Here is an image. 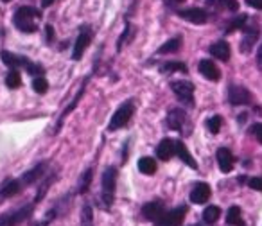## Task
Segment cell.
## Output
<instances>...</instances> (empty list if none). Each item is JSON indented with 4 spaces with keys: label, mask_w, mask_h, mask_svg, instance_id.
<instances>
[{
    "label": "cell",
    "mask_w": 262,
    "mask_h": 226,
    "mask_svg": "<svg viewBox=\"0 0 262 226\" xmlns=\"http://www.w3.org/2000/svg\"><path fill=\"white\" fill-rule=\"evenodd\" d=\"M257 63H258V69L262 70V43H260V49L257 52Z\"/></svg>",
    "instance_id": "40"
},
{
    "label": "cell",
    "mask_w": 262,
    "mask_h": 226,
    "mask_svg": "<svg viewBox=\"0 0 262 226\" xmlns=\"http://www.w3.org/2000/svg\"><path fill=\"white\" fill-rule=\"evenodd\" d=\"M133 113H135V102L131 101V99L122 102V104L119 106V109L113 113L112 121H110V124H108V131H117V129L124 128V126L131 121Z\"/></svg>",
    "instance_id": "3"
},
{
    "label": "cell",
    "mask_w": 262,
    "mask_h": 226,
    "mask_svg": "<svg viewBox=\"0 0 262 226\" xmlns=\"http://www.w3.org/2000/svg\"><path fill=\"white\" fill-rule=\"evenodd\" d=\"M88 81H90V76H88V77H84L83 84H81V88H79V92H77V94H76V97L72 99V102H70V104L65 108V111L61 113V117H59L58 124H56V131H54V133H58V131H59V128H61V124H63V121H65V117H67V115H69L70 111H74V109H76V106L79 104L81 97H83V95H84V90H86V84H88Z\"/></svg>",
    "instance_id": "12"
},
{
    "label": "cell",
    "mask_w": 262,
    "mask_h": 226,
    "mask_svg": "<svg viewBox=\"0 0 262 226\" xmlns=\"http://www.w3.org/2000/svg\"><path fill=\"white\" fill-rule=\"evenodd\" d=\"M174 154H178L180 160L185 162V164L189 165V167L198 169L196 160H194V158H192V154L189 153V149H187V146L182 142V140H178V142H174Z\"/></svg>",
    "instance_id": "21"
},
{
    "label": "cell",
    "mask_w": 262,
    "mask_h": 226,
    "mask_svg": "<svg viewBox=\"0 0 262 226\" xmlns=\"http://www.w3.org/2000/svg\"><path fill=\"white\" fill-rule=\"evenodd\" d=\"M246 20H248V16L246 15H239L237 18H233L232 22H230V26L226 27V33H233L235 29H241V27L246 24Z\"/></svg>",
    "instance_id": "34"
},
{
    "label": "cell",
    "mask_w": 262,
    "mask_h": 226,
    "mask_svg": "<svg viewBox=\"0 0 262 226\" xmlns=\"http://www.w3.org/2000/svg\"><path fill=\"white\" fill-rule=\"evenodd\" d=\"M92 38H94V31H92V27L88 26H81L79 29V34H77V40L76 43H74V51H72V59H81L84 54V51L88 49V45H90Z\"/></svg>",
    "instance_id": "6"
},
{
    "label": "cell",
    "mask_w": 262,
    "mask_h": 226,
    "mask_svg": "<svg viewBox=\"0 0 262 226\" xmlns=\"http://www.w3.org/2000/svg\"><path fill=\"white\" fill-rule=\"evenodd\" d=\"M251 135L262 144V124H253L251 126Z\"/></svg>",
    "instance_id": "37"
},
{
    "label": "cell",
    "mask_w": 262,
    "mask_h": 226,
    "mask_svg": "<svg viewBox=\"0 0 262 226\" xmlns=\"http://www.w3.org/2000/svg\"><path fill=\"white\" fill-rule=\"evenodd\" d=\"M182 36H176V38H171L169 41H165L160 49L157 51V54H171V52H176L180 47H182Z\"/></svg>",
    "instance_id": "24"
},
{
    "label": "cell",
    "mask_w": 262,
    "mask_h": 226,
    "mask_svg": "<svg viewBox=\"0 0 262 226\" xmlns=\"http://www.w3.org/2000/svg\"><path fill=\"white\" fill-rule=\"evenodd\" d=\"M207 6L219 9V11H230V13H235L239 9V2L237 0H207Z\"/></svg>",
    "instance_id": "22"
},
{
    "label": "cell",
    "mask_w": 262,
    "mask_h": 226,
    "mask_svg": "<svg viewBox=\"0 0 262 226\" xmlns=\"http://www.w3.org/2000/svg\"><path fill=\"white\" fill-rule=\"evenodd\" d=\"M92 176H94V169H86V171L83 172V176H81V179H79V185H77V194H84L90 189Z\"/></svg>",
    "instance_id": "28"
},
{
    "label": "cell",
    "mask_w": 262,
    "mask_h": 226,
    "mask_svg": "<svg viewBox=\"0 0 262 226\" xmlns=\"http://www.w3.org/2000/svg\"><path fill=\"white\" fill-rule=\"evenodd\" d=\"M131 26H129V22H126V29H124V33H122V36L119 38V41H117V51H120L122 49V45L126 43L127 40L131 38Z\"/></svg>",
    "instance_id": "35"
},
{
    "label": "cell",
    "mask_w": 262,
    "mask_h": 226,
    "mask_svg": "<svg viewBox=\"0 0 262 226\" xmlns=\"http://www.w3.org/2000/svg\"><path fill=\"white\" fill-rule=\"evenodd\" d=\"M226 222L232 226H244L243 217H241V208L239 207H230L228 214H226Z\"/></svg>",
    "instance_id": "26"
},
{
    "label": "cell",
    "mask_w": 262,
    "mask_h": 226,
    "mask_svg": "<svg viewBox=\"0 0 262 226\" xmlns=\"http://www.w3.org/2000/svg\"><path fill=\"white\" fill-rule=\"evenodd\" d=\"M208 51H210V54L214 56L215 59H221V61H228L230 54H232V52H230V45L226 43L225 40H219V41H215V43H212Z\"/></svg>",
    "instance_id": "18"
},
{
    "label": "cell",
    "mask_w": 262,
    "mask_h": 226,
    "mask_svg": "<svg viewBox=\"0 0 262 226\" xmlns=\"http://www.w3.org/2000/svg\"><path fill=\"white\" fill-rule=\"evenodd\" d=\"M248 187L253 190H258V192H262V178H250L248 179Z\"/></svg>",
    "instance_id": "36"
},
{
    "label": "cell",
    "mask_w": 262,
    "mask_h": 226,
    "mask_svg": "<svg viewBox=\"0 0 262 226\" xmlns=\"http://www.w3.org/2000/svg\"><path fill=\"white\" fill-rule=\"evenodd\" d=\"M228 101H230V104H233V106L250 104V102H251V94L244 86L232 84V86L228 88Z\"/></svg>",
    "instance_id": "8"
},
{
    "label": "cell",
    "mask_w": 262,
    "mask_h": 226,
    "mask_svg": "<svg viewBox=\"0 0 262 226\" xmlns=\"http://www.w3.org/2000/svg\"><path fill=\"white\" fill-rule=\"evenodd\" d=\"M2 2H11V0H2Z\"/></svg>",
    "instance_id": "43"
},
{
    "label": "cell",
    "mask_w": 262,
    "mask_h": 226,
    "mask_svg": "<svg viewBox=\"0 0 262 226\" xmlns=\"http://www.w3.org/2000/svg\"><path fill=\"white\" fill-rule=\"evenodd\" d=\"M157 156L160 158V160L167 162L171 160L172 156H174V142H172L171 139H164L160 144H158L157 147Z\"/></svg>",
    "instance_id": "20"
},
{
    "label": "cell",
    "mask_w": 262,
    "mask_h": 226,
    "mask_svg": "<svg viewBox=\"0 0 262 226\" xmlns=\"http://www.w3.org/2000/svg\"><path fill=\"white\" fill-rule=\"evenodd\" d=\"M45 171H47V162H41V164H38L36 167H33L31 171H27L26 174L22 176V183L24 187L26 185H33L34 182H38V179L43 178Z\"/></svg>",
    "instance_id": "14"
},
{
    "label": "cell",
    "mask_w": 262,
    "mask_h": 226,
    "mask_svg": "<svg viewBox=\"0 0 262 226\" xmlns=\"http://www.w3.org/2000/svg\"><path fill=\"white\" fill-rule=\"evenodd\" d=\"M41 18V13L34 8H29V6H24L13 16V22H15V27L20 29L22 33H36L38 31V20Z\"/></svg>",
    "instance_id": "1"
},
{
    "label": "cell",
    "mask_w": 262,
    "mask_h": 226,
    "mask_svg": "<svg viewBox=\"0 0 262 226\" xmlns=\"http://www.w3.org/2000/svg\"><path fill=\"white\" fill-rule=\"evenodd\" d=\"M192 226H203V224H192Z\"/></svg>",
    "instance_id": "44"
},
{
    "label": "cell",
    "mask_w": 262,
    "mask_h": 226,
    "mask_svg": "<svg viewBox=\"0 0 262 226\" xmlns=\"http://www.w3.org/2000/svg\"><path fill=\"white\" fill-rule=\"evenodd\" d=\"M200 74L203 77H207L208 81H219V77H221V74H219V69L215 66L214 61H210V59H203V61H200Z\"/></svg>",
    "instance_id": "16"
},
{
    "label": "cell",
    "mask_w": 262,
    "mask_h": 226,
    "mask_svg": "<svg viewBox=\"0 0 262 226\" xmlns=\"http://www.w3.org/2000/svg\"><path fill=\"white\" fill-rule=\"evenodd\" d=\"M187 214V207L172 208L169 212H164L160 217L155 221V226H182L183 219Z\"/></svg>",
    "instance_id": "7"
},
{
    "label": "cell",
    "mask_w": 262,
    "mask_h": 226,
    "mask_svg": "<svg viewBox=\"0 0 262 226\" xmlns=\"http://www.w3.org/2000/svg\"><path fill=\"white\" fill-rule=\"evenodd\" d=\"M139 171L142 174H155L157 172V162L149 156H144L139 160Z\"/></svg>",
    "instance_id": "25"
},
{
    "label": "cell",
    "mask_w": 262,
    "mask_h": 226,
    "mask_svg": "<svg viewBox=\"0 0 262 226\" xmlns=\"http://www.w3.org/2000/svg\"><path fill=\"white\" fill-rule=\"evenodd\" d=\"M115 187H117V169L106 167L102 172V205L104 208H110L115 199Z\"/></svg>",
    "instance_id": "2"
},
{
    "label": "cell",
    "mask_w": 262,
    "mask_h": 226,
    "mask_svg": "<svg viewBox=\"0 0 262 226\" xmlns=\"http://www.w3.org/2000/svg\"><path fill=\"white\" fill-rule=\"evenodd\" d=\"M167 2H169V4H182L183 0H167Z\"/></svg>",
    "instance_id": "42"
},
{
    "label": "cell",
    "mask_w": 262,
    "mask_h": 226,
    "mask_svg": "<svg viewBox=\"0 0 262 226\" xmlns=\"http://www.w3.org/2000/svg\"><path fill=\"white\" fill-rule=\"evenodd\" d=\"M24 189L22 179H8L4 185L0 187V201L8 199V197H13Z\"/></svg>",
    "instance_id": "13"
},
{
    "label": "cell",
    "mask_w": 262,
    "mask_h": 226,
    "mask_svg": "<svg viewBox=\"0 0 262 226\" xmlns=\"http://www.w3.org/2000/svg\"><path fill=\"white\" fill-rule=\"evenodd\" d=\"M81 226H94V212L90 205H84L81 210Z\"/></svg>",
    "instance_id": "31"
},
{
    "label": "cell",
    "mask_w": 262,
    "mask_h": 226,
    "mask_svg": "<svg viewBox=\"0 0 262 226\" xmlns=\"http://www.w3.org/2000/svg\"><path fill=\"white\" fill-rule=\"evenodd\" d=\"M162 214H164V203L162 201H151V203H146L142 207V215L147 221L155 222Z\"/></svg>",
    "instance_id": "15"
},
{
    "label": "cell",
    "mask_w": 262,
    "mask_h": 226,
    "mask_svg": "<svg viewBox=\"0 0 262 226\" xmlns=\"http://www.w3.org/2000/svg\"><path fill=\"white\" fill-rule=\"evenodd\" d=\"M160 70L164 74H171V72H183V74H185L187 72V65H185V63H180V61H169V63H165Z\"/></svg>",
    "instance_id": "29"
},
{
    "label": "cell",
    "mask_w": 262,
    "mask_h": 226,
    "mask_svg": "<svg viewBox=\"0 0 262 226\" xmlns=\"http://www.w3.org/2000/svg\"><path fill=\"white\" fill-rule=\"evenodd\" d=\"M33 88H34V92H36V94H45V92L49 90V83H47V79H45L43 76L34 77V81H33Z\"/></svg>",
    "instance_id": "33"
},
{
    "label": "cell",
    "mask_w": 262,
    "mask_h": 226,
    "mask_svg": "<svg viewBox=\"0 0 262 226\" xmlns=\"http://www.w3.org/2000/svg\"><path fill=\"white\" fill-rule=\"evenodd\" d=\"M0 58H2L4 65H8L9 69H18V66H24V69H26L27 61H29V59L24 58V56H16V54H13V52H8V51L0 52Z\"/></svg>",
    "instance_id": "19"
},
{
    "label": "cell",
    "mask_w": 262,
    "mask_h": 226,
    "mask_svg": "<svg viewBox=\"0 0 262 226\" xmlns=\"http://www.w3.org/2000/svg\"><path fill=\"white\" fill-rule=\"evenodd\" d=\"M219 215H221V210H219L217 207H214V205H210V207H207L203 210V221L207 222V224H214L219 219Z\"/></svg>",
    "instance_id": "27"
},
{
    "label": "cell",
    "mask_w": 262,
    "mask_h": 226,
    "mask_svg": "<svg viewBox=\"0 0 262 226\" xmlns=\"http://www.w3.org/2000/svg\"><path fill=\"white\" fill-rule=\"evenodd\" d=\"M210 194H212L210 187H208L207 183L200 182L192 187V190H190V201L196 205H203L210 199Z\"/></svg>",
    "instance_id": "11"
},
{
    "label": "cell",
    "mask_w": 262,
    "mask_h": 226,
    "mask_svg": "<svg viewBox=\"0 0 262 226\" xmlns=\"http://www.w3.org/2000/svg\"><path fill=\"white\" fill-rule=\"evenodd\" d=\"M56 0H41V8H49V6L54 4Z\"/></svg>",
    "instance_id": "41"
},
{
    "label": "cell",
    "mask_w": 262,
    "mask_h": 226,
    "mask_svg": "<svg viewBox=\"0 0 262 226\" xmlns=\"http://www.w3.org/2000/svg\"><path fill=\"white\" fill-rule=\"evenodd\" d=\"M171 90L174 92V95L183 102V104L192 108L194 106V84L190 83V81H185V79L172 81Z\"/></svg>",
    "instance_id": "5"
},
{
    "label": "cell",
    "mask_w": 262,
    "mask_h": 226,
    "mask_svg": "<svg viewBox=\"0 0 262 226\" xmlns=\"http://www.w3.org/2000/svg\"><path fill=\"white\" fill-rule=\"evenodd\" d=\"M34 205L36 203H29V205H24V207L16 208L13 212H8V214H2L0 215V226H18L22 224L24 221L31 217L34 210Z\"/></svg>",
    "instance_id": "4"
},
{
    "label": "cell",
    "mask_w": 262,
    "mask_h": 226,
    "mask_svg": "<svg viewBox=\"0 0 262 226\" xmlns=\"http://www.w3.org/2000/svg\"><path fill=\"white\" fill-rule=\"evenodd\" d=\"M185 124H187V115L182 108H174V109L169 111V115H167V126L169 128L174 129V131H183Z\"/></svg>",
    "instance_id": "10"
},
{
    "label": "cell",
    "mask_w": 262,
    "mask_h": 226,
    "mask_svg": "<svg viewBox=\"0 0 262 226\" xmlns=\"http://www.w3.org/2000/svg\"><path fill=\"white\" fill-rule=\"evenodd\" d=\"M6 84L9 88H18L22 84V77H20V72L16 69H11V72L6 76Z\"/></svg>",
    "instance_id": "30"
},
{
    "label": "cell",
    "mask_w": 262,
    "mask_h": 226,
    "mask_svg": "<svg viewBox=\"0 0 262 226\" xmlns=\"http://www.w3.org/2000/svg\"><path fill=\"white\" fill-rule=\"evenodd\" d=\"M257 38H258V29L253 26L251 29H248L246 33H244V38H243V41H241V51H243V52L251 51V47L255 45Z\"/></svg>",
    "instance_id": "23"
},
{
    "label": "cell",
    "mask_w": 262,
    "mask_h": 226,
    "mask_svg": "<svg viewBox=\"0 0 262 226\" xmlns=\"http://www.w3.org/2000/svg\"><path fill=\"white\" fill-rule=\"evenodd\" d=\"M246 4L255 9H262V0H246Z\"/></svg>",
    "instance_id": "38"
},
{
    "label": "cell",
    "mask_w": 262,
    "mask_h": 226,
    "mask_svg": "<svg viewBox=\"0 0 262 226\" xmlns=\"http://www.w3.org/2000/svg\"><path fill=\"white\" fill-rule=\"evenodd\" d=\"M45 33H47V41H52V40H54V27H52V26H47V27H45Z\"/></svg>",
    "instance_id": "39"
},
{
    "label": "cell",
    "mask_w": 262,
    "mask_h": 226,
    "mask_svg": "<svg viewBox=\"0 0 262 226\" xmlns=\"http://www.w3.org/2000/svg\"><path fill=\"white\" fill-rule=\"evenodd\" d=\"M221 124H223L221 115H214V117H210V119L207 121V128H208V131H210L212 135L219 133V129H221Z\"/></svg>",
    "instance_id": "32"
},
{
    "label": "cell",
    "mask_w": 262,
    "mask_h": 226,
    "mask_svg": "<svg viewBox=\"0 0 262 226\" xmlns=\"http://www.w3.org/2000/svg\"><path fill=\"white\" fill-rule=\"evenodd\" d=\"M178 16H182L183 20L190 24H196V26H201V24L208 22V13L201 8H189V9H182L178 11Z\"/></svg>",
    "instance_id": "9"
},
{
    "label": "cell",
    "mask_w": 262,
    "mask_h": 226,
    "mask_svg": "<svg viewBox=\"0 0 262 226\" xmlns=\"http://www.w3.org/2000/svg\"><path fill=\"white\" fill-rule=\"evenodd\" d=\"M215 158H217V165H219V169H221L223 172H230L233 169V154H232V151H230V149H226V147L217 149Z\"/></svg>",
    "instance_id": "17"
}]
</instances>
